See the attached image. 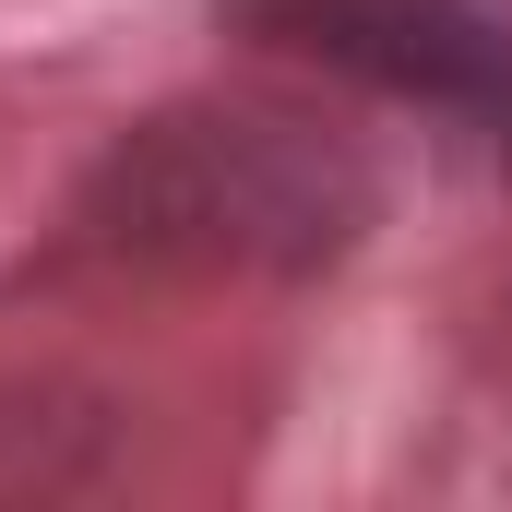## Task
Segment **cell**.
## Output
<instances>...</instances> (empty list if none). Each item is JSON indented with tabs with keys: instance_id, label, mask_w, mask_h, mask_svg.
Listing matches in <instances>:
<instances>
[{
	"instance_id": "cell-1",
	"label": "cell",
	"mask_w": 512,
	"mask_h": 512,
	"mask_svg": "<svg viewBox=\"0 0 512 512\" xmlns=\"http://www.w3.org/2000/svg\"><path fill=\"white\" fill-rule=\"evenodd\" d=\"M96 227L143 262L310 274L370 227V167L286 108H167L108 155Z\"/></svg>"
},
{
	"instance_id": "cell-2",
	"label": "cell",
	"mask_w": 512,
	"mask_h": 512,
	"mask_svg": "<svg viewBox=\"0 0 512 512\" xmlns=\"http://www.w3.org/2000/svg\"><path fill=\"white\" fill-rule=\"evenodd\" d=\"M251 24L512 155V36L465 0H251Z\"/></svg>"
}]
</instances>
